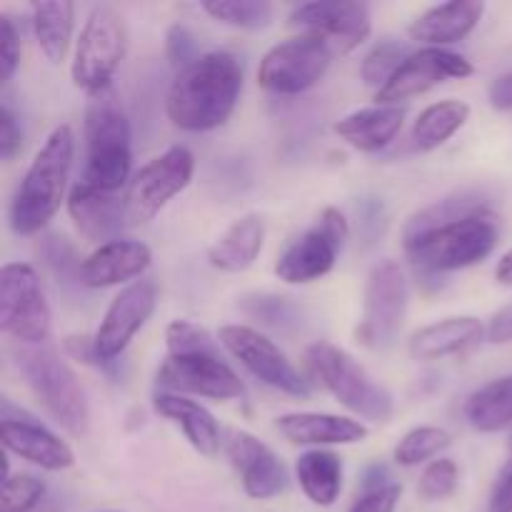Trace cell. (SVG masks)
I'll return each instance as SVG.
<instances>
[{"mask_svg": "<svg viewBox=\"0 0 512 512\" xmlns=\"http://www.w3.org/2000/svg\"><path fill=\"white\" fill-rule=\"evenodd\" d=\"M500 230L483 200L458 195L428 205L408 220L403 248L423 275H445L473 268L498 248Z\"/></svg>", "mask_w": 512, "mask_h": 512, "instance_id": "obj_1", "label": "cell"}, {"mask_svg": "<svg viewBox=\"0 0 512 512\" xmlns=\"http://www.w3.org/2000/svg\"><path fill=\"white\" fill-rule=\"evenodd\" d=\"M243 93V65L228 50L203 53L178 70L165 98V113L178 130L208 133L235 113Z\"/></svg>", "mask_w": 512, "mask_h": 512, "instance_id": "obj_2", "label": "cell"}, {"mask_svg": "<svg viewBox=\"0 0 512 512\" xmlns=\"http://www.w3.org/2000/svg\"><path fill=\"white\" fill-rule=\"evenodd\" d=\"M75 158V135L70 125L50 130L30 160L10 203V228L15 235H35L68 203V180Z\"/></svg>", "mask_w": 512, "mask_h": 512, "instance_id": "obj_3", "label": "cell"}, {"mask_svg": "<svg viewBox=\"0 0 512 512\" xmlns=\"http://www.w3.org/2000/svg\"><path fill=\"white\" fill-rule=\"evenodd\" d=\"M15 368L45 413L73 438H83L90 425L85 390L68 360L50 345H18Z\"/></svg>", "mask_w": 512, "mask_h": 512, "instance_id": "obj_4", "label": "cell"}, {"mask_svg": "<svg viewBox=\"0 0 512 512\" xmlns=\"http://www.w3.org/2000/svg\"><path fill=\"white\" fill-rule=\"evenodd\" d=\"M305 365L320 383V388L358 420L378 425L393 420V393L380 385L348 350L318 340L305 348Z\"/></svg>", "mask_w": 512, "mask_h": 512, "instance_id": "obj_5", "label": "cell"}, {"mask_svg": "<svg viewBox=\"0 0 512 512\" xmlns=\"http://www.w3.org/2000/svg\"><path fill=\"white\" fill-rule=\"evenodd\" d=\"M130 120L118 100L108 93L90 98L85 110V155L83 180L90 188L120 193L133 180V150H130Z\"/></svg>", "mask_w": 512, "mask_h": 512, "instance_id": "obj_6", "label": "cell"}, {"mask_svg": "<svg viewBox=\"0 0 512 512\" xmlns=\"http://www.w3.org/2000/svg\"><path fill=\"white\" fill-rule=\"evenodd\" d=\"M125 53H128V28L123 15L110 5H95L75 40L73 65H70L73 85L90 98L108 93Z\"/></svg>", "mask_w": 512, "mask_h": 512, "instance_id": "obj_7", "label": "cell"}, {"mask_svg": "<svg viewBox=\"0 0 512 512\" xmlns=\"http://www.w3.org/2000/svg\"><path fill=\"white\" fill-rule=\"evenodd\" d=\"M410 305V285L398 260H380L370 268L363 290V313L355 325V340L363 348L388 350L400 338Z\"/></svg>", "mask_w": 512, "mask_h": 512, "instance_id": "obj_8", "label": "cell"}, {"mask_svg": "<svg viewBox=\"0 0 512 512\" xmlns=\"http://www.w3.org/2000/svg\"><path fill=\"white\" fill-rule=\"evenodd\" d=\"M0 330L18 345H48L53 313L33 265L0 268Z\"/></svg>", "mask_w": 512, "mask_h": 512, "instance_id": "obj_9", "label": "cell"}, {"mask_svg": "<svg viewBox=\"0 0 512 512\" xmlns=\"http://www.w3.org/2000/svg\"><path fill=\"white\" fill-rule=\"evenodd\" d=\"M350 238V223L340 208H325L313 228L300 233L275 260V278L288 285H308L323 280L338 263L345 240Z\"/></svg>", "mask_w": 512, "mask_h": 512, "instance_id": "obj_10", "label": "cell"}, {"mask_svg": "<svg viewBox=\"0 0 512 512\" xmlns=\"http://www.w3.org/2000/svg\"><path fill=\"white\" fill-rule=\"evenodd\" d=\"M218 343L223 345L230 358L238 360L255 380H260L268 388L278 393L290 395V398L308 400L313 388L293 365V360L280 350V345L258 328H250L243 323L223 325L218 333Z\"/></svg>", "mask_w": 512, "mask_h": 512, "instance_id": "obj_11", "label": "cell"}, {"mask_svg": "<svg viewBox=\"0 0 512 512\" xmlns=\"http://www.w3.org/2000/svg\"><path fill=\"white\" fill-rule=\"evenodd\" d=\"M333 58V48L325 40L315 35H295L263 55L258 85L273 95H300L325 78Z\"/></svg>", "mask_w": 512, "mask_h": 512, "instance_id": "obj_12", "label": "cell"}, {"mask_svg": "<svg viewBox=\"0 0 512 512\" xmlns=\"http://www.w3.org/2000/svg\"><path fill=\"white\" fill-rule=\"evenodd\" d=\"M195 175V155L185 145H173L145 163L125 190L130 225L150 223L165 205L178 198Z\"/></svg>", "mask_w": 512, "mask_h": 512, "instance_id": "obj_13", "label": "cell"}, {"mask_svg": "<svg viewBox=\"0 0 512 512\" xmlns=\"http://www.w3.org/2000/svg\"><path fill=\"white\" fill-rule=\"evenodd\" d=\"M160 393L198 395V398L218 400H243L245 385L233 365L220 358L218 350L190 355H168L155 373Z\"/></svg>", "mask_w": 512, "mask_h": 512, "instance_id": "obj_14", "label": "cell"}, {"mask_svg": "<svg viewBox=\"0 0 512 512\" xmlns=\"http://www.w3.org/2000/svg\"><path fill=\"white\" fill-rule=\"evenodd\" d=\"M288 23L300 35H315L333 48L335 55H348L373 33L370 5L353 0H313L290 10Z\"/></svg>", "mask_w": 512, "mask_h": 512, "instance_id": "obj_15", "label": "cell"}, {"mask_svg": "<svg viewBox=\"0 0 512 512\" xmlns=\"http://www.w3.org/2000/svg\"><path fill=\"white\" fill-rule=\"evenodd\" d=\"M155 305H158V285L150 278L135 280L115 295L93 335L100 363H115L128 350L135 335L153 318Z\"/></svg>", "mask_w": 512, "mask_h": 512, "instance_id": "obj_16", "label": "cell"}, {"mask_svg": "<svg viewBox=\"0 0 512 512\" xmlns=\"http://www.w3.org/2000/svg\"><path fill=\"white\" fill-rule=\"evenodd\" d=\"M475 73L465 55L448 48H420L400 65L385 88L375 93V105H400L410 98L428 93L448 80H465Z\"/></svg>", "mask_w": 512, "mask_h": 512, "instance_id": "obj_17", "label": "cell"}, {"mask_svg": "<svg viewBox=\"0 0 512 512\" xmlns=\"http://www.w3.org/2000/svg\"><path fill=\"white\" fill-rule=\"evenodd\" d=\"M223 450L238 473L245 495L253 500H273L288 490V468L268 443L248 430H228Z\"/></svg>", "mask_w": 512, "mask_h": 512, "instance_id": "obj_18", "label": "cell"}, {"mask_svg": "<svg viewBox=\"0 0 512 512\" xmlns=\"http://www.w3.org/2000/svg\"><path fill=\"white\" fill-rule=\"evenodd\" d=\"M15 413H5L0 420V438L8 455L25 460L48 473H63L73 468L75 453L60 435L50 433L43 423L25 415L23 410L15 408Z\"/></svg>", "mask_w": 512, "mask_h": 512, "instance_id": "obj_19", "label": "cell"}, {"mask_svg": "<svg viewBox=\"0 0 512 512\" xmlns=\"http://www.w3.org/2000/svg\"><path fill=\"white\" fill-rule=\"evenodd\" d=\"M153 263V250L140 240L120 238L113 243L98 245L88 258H83L78 270V283L90 290L115 288L143 278Z\"/></svg>", "mask_w": 512, "mask_h": 512, "instance_id": "obj_20", "label": "cell"}, {"mask_svg": "<svg viewBox=\"0 0 512 512\" xmlns=\"http://www.w3.org/2000/svg\"><path fill=\"white\" fill-rule=\"evenodd\" d=\"M65 208L78 233L90 243L105 245L120 240L123 228L130 225L125 195L90 188L85 183H75L70 188Z\"/></svg>", "mask_w": 512, "mask_h": 512, "instance_id": "obj_21", "label": "cell"}, {"mask_svg": "<svg viewBox=\"0 0 512 512\" xmlns=\"http://www.w3.org/2000/svg\"><path fill=\"white\" fill-rule=\"evenodd\" d=\"M275 428L288 443L303 445V448L320 450L333 445H355L363 443L370 435L368 425L355 418L333 413H285L275 420Z\"/></svg>", "mask_w": 512, "mask_h": 512, "instance_id": "obj_22", "label": "cell"}, {"mask_svg": "<svg viewBox=\"0 0 512 512\" xmlns=\"http://www.w3.org/2000/svg\"><path fill=\"white\" fill-rule=\"evenodd\" d=\"M485 15V3L480 0H450L423 10L410 23L408 35L423 48H448L468 38Z\"/></svg>", "mask_w": 512, "mask_h": 512, "instance_id": "obj_23", "label": "cell"}, {"mask_svg": "<svg viewBox=\"0 0 512 512\" xmlns=\"http://www.w3.org/2000/svg\"><path fill=\"white\" fill-rule=\"evenodd\" d=\"M488 335V325L475 315H453L438 323H430L425 328L415 330L408 343V353L415 360H445L453 355L468 353L470 348L480 343Z\"/></svg>", "mask_w": 512, "mask_h": 512, "instance_id": "obj_24", "label": "cell"}, {"mask_svg": "<svg viewBox=\"0 0 512 512\" xmlns=\"http://www.w3.org/2000/svg\"><path fill=\"white\" fill-rule=\"evenodd\" d=\"M153 408L160 418L170 420L173 425H178L183 430L185 440L193 445L195 453H200L203 458H218V453L223 450V433H220V425L215 420V415L205 408L198 400L188 398V395L178 393H155L153 395Z\"/></svg>", "mask_w": 512, "mask_h": 512, "instance_id": "obj_25", "label": "cell"}, {"mask_svg": "<svg viewBox=\"0 0 512 512\" xmlns=\"http://www.w3.org/2000/svg\"><path fill=\"white\" fill-rule=\"evenodd\" d=\"M405 123L403 105H373L335 120L333 133L358 153H380L388 148Z\"/></svg>", "mask_w": 512, "mask_h": 512, "instance_id": "obj_26", "label": "cell"}, {"mask_svg": "<svg viewBox=\"0 0 512 512\" xmlns=\"http://www.w3.org/2000/svg\"><path fill=\"white\" fill-rule=\"evenodd\" d=\"M265 245V223L258 213L233 220L208 248V263L223 273H245L253 268Z\"/></svg>", "mask_w": 512, "mask_h": 512, "instance_id": "obj_27", "label": "cell"}, {"mask_svg": "<svg viewBox=\"0 0 512 512\" xmlns=\"http://www.w3.org/2000/svg\"><path fill=\"white\" fill-rule=\"evenodd\" d=\"M343 458L333 450H305L295 460V480L305 498L318 508H333L343 493Z\"/></svg>", "mask_w": 512, "mask_h": 512, "instance_id": "obj_28", "label": "cell"}, {"mask_svg": "<svg viewBox=\"0 0 512 512\" xmlns=\"http://www.w3.org/2000/svg\"><path fill=\"white\" fill-rule=\"evenodd\" d=\"M30 25L40 53L53 65H60L70 53L75 30V5L68 0L30 5Z\"/></svg>", "mask_w": 512, "mask_h": 512, "instance_id": "obj_29", "label": "cell"}, {"mask_svg": "<svg viewBox=\"0 0 512 512\" xmlns=\"http://www.w3.org/2000/svg\"><path fill=\"white\" fill-rule=\"evenodd\" d=\"M465 420L483 435L503 433L512 428V375L490 380L465 400Z\"/></svg>", "mask_w": 512, "mask_h": 512, "instance_id": "obj_30", "label": "cell"}, {"mask_svg": "<svg viewBox=\"0 0 512 512\" xmlns=\"http://www.w3.org/2000/svg\"><path fill=\"white\" fill-rule=\"evenodd\" d=\"M470 120V105L465 100H440L428 105L413 125V148L420 153H433L448 143L460 128Z\"/></svg>", "mask_w": 512, "mask_h": 512, "instance_id": "obj_31", "label": "cell"}, {"mask_svg": "<svg viewBox=\"0 0 512 512\" xmlns=\"http://www.w3.org/2000/svg\"><path fill=\"white\" fill-rule=\"evenodd\" d=\"M453 445V435L438 425H420L408 430L398 445L393 448V460L400 468H418V465L433 463L443 450Z\"/></svg>", "mask_w": 512, "mask_h": 512, "instance_id": "obj_32", "label": "cell"}, {"mask_svg": "<svg viewBox=\"0 0 512 512\" xmlns=\"http://www.w3.org/2000/svg\"><path fill=\"white\" fill-rule=\"evenodd\" d=\"M203 10L218 23L250 33L268 28L275 15L273 3L265 0H208L203 3Z\"/></svg>", "mask_w": 512, "mask_h": 512, "instance_id": "obj_33", "label": "cell"}, {"mask_svg": "<svg viewBox=\"0 0 512 512\" xmlns=\"http://www.w3.org/2000/svg\"><path fill=\"white\" fill-rule=\"evenodd\" d=\"M410 58L408 43H400V40L385 38L380 43H375L373 48L365 53L363 63H360V78L368 88H375L378 93L380 88L390 83L395 73L400 70V65Z\"/></svg>", "mask_w": 512, "mask_h": 512, "instance_id": "obj_34", "label": "cell"}, {"mask_svg": "<svg viewBox=\"0 0 512 512\" xmlns=\"http://www.w3.org/2000/svg\"><path fill=\"white\" fill-rule=\"evenodd\" d=\"M45 495V483L38 475L10 473L3 478L0 512H33Z\"/></svg>", "mask_w": 512, "mask_h": 512, "instance_id": "obj_35", "label": "cell"}, {"mask_svg": "<svg viewBox=\"0 0 512 512\" xmlns=\"http://www.w3.org/2000/svg\"><path fill=\"white\" fill-rule=\"evenodd\" d=\"M460 485V468L455 460L438 458L433 463L425 465L418 480V495L428 503H438V500H448L455 495Z\"/></svg>", "mask_w": 512, "mask_h": 512, "instance_id": "obj_36", "label": "cell"}, {"mask_svg": "<svg viewBox=\"0 0 512 512\" xmlns=\"http://www.w3.org/2000/svg\"><path fill=\"white\" fill-rule=\"evenodd\" d=\"M243 310L250 318L260 320L263 325H270V328L278 330H285L290 328V325L300 323L298 305L290 298H283V295H255L253 300L243 303Z\"/></svg>", "mask_w": 512, "mask_h": 512, "instance_id": "obj_37", "label": "cell"}, {"mask_svg": "<svg viewBox=\"0 0 512 512\" xmlns=\"http://www.w3.org/2000/svg\"><path fill=\"white\" fill-rule=\"evenodd\" d=\"M165 348H168V355H190L218 350V343L200 325L190 323V320H173L165 328Z\"/></svg>", "mask_w": 512, "mask_h": 512, "instance_id": "obj_38", "label": "cell"}, {"mask_svg": "<svg viewBox=\"0 0 512 512\" xmlns=\"http://www.w3.org/2000/svg\"><path fill=\"white\" fill-rule=\"evenodd\" d=\"M20 30L8 13L0 15V80L8 85L20 65Z\"/></svg>", "mask_w": 512, "mask_h": 512, "instance_id": "obj_39", "label": "cell"}, {"mask_svg": "<svg viewBox=\"0 0 512 512\" xmlns=\"http://www.w3.org/2000/svg\"><path fill=\"white\" fill-rule=\"evenodd\" d=\"M165 55H168L170 65L178 70L188 68L193 60L200 58L198 43H195V35L190 33L185 25H173L165 35Z\"/></svg>", "mask_w": 512, "mask_h": 512, "instance_id": "obj_40", "label": "cell"}, {"mask_svg": "<svg viewBox=\"0 0 512 512\" xmlns=\"http://www.w3.org/2000/svg\"><path fill=\"white\" fill-rule=\"evenodd\" d=\"M20 150H23V128L18 115L10 110L8 103H3L0 105V158L3 163H13Z\"/></svg>", "mask_w": 512, "mask_h": 512, "instance_id": "obj_41", "label": "cell"}, {"mask_svg": "<svg viewBox=\"0 0 512 512\" xmlns=\"http://www.w3.org/2000/svg\"><path fill=\"white\" fill-rule=\"evenodd\" d=\"M400 498H403V485L390 483L378 490H365L353 503L350 512H395Z\"/></svg>", "mask_w": 512, "mask_h": 512, "instance_id": "obj_42", "label": "cell"}, {"mask_svg": "<svg viewBox=\"0 0 512 512\" xmlns=\"http://www.w3.org/2000/svg\"><path fill=\"white\" fill-rule=\"evenodd\" d=\"M63 345H65V353H68L73 360H78V363L98 365V368L103 365L100 363L98 353H95L93 335H68Z\"/></svg>", "mask_w": 512, "mask_h": 512, "instance_id": "obj_43", "label": "cell"}, {"mask_svg": "<svg viewBox=\"0 0 512 512\" xmlns=\"http://www.w3.org/2000/svg\"><path fill=\"white\" fill-rule=\"evenodd\" d=\"M488 343H495V345H505V343H512V305H505L503 310H498V313L490 318L488 323Z\"/></svg>", "mask_w": 512, "mask_h": 512, "instance_id": "obj_44", "label": "cell"}, {"mask_svg": "<svg viewBox=\"0 0 512 512\" xmlns=\"http://www.w3.org/2000/svg\"><path fill=\"white\" fill-rule=\"evenodd\" d=\"M488 103L500 113L512 110V73H503L490 83L488 88Z\"/></svg>", "mask_w": 512, "mask_h": 512, "instance_id": "obj_45", "label": "cell"}, {"mask_svg": "<svg viewBox=\"0 0 512 512\" xmlns=\"http://www.w3.org/2000/svg\"><path fill=\"white\" fill-rule=\"evenodd\" d=\"M490 512H512V465L505 470L493 498H490Z\"/></svg>", "mask_w": 512, "mask_h": 512, "instance_id": "obj_46", "label": "cell"}, {"mask_svg": "<svg viewBox=\"0 0 512 512\" xmlns=\"http://www.w3.org/2000/svg\"><path fill=\"white\" fill-rule=\"evenodd\" d=\"M393 483V478H390V470L385 468V465H373V468H368V473H365L363 478V493L365 490H378V488H385V485Z\"/></svg>", "mask_w": 512, "mask_h": 512, "instance_id": "obj_47", "label": "cell"}, {"mask_svg": "<svg viewBox=\"0 0 512 512\" xmlns=\"http://www.w3.org/2000/svg\"><path fill=\"white\" fill-rule=\"evenodd\" d=\"M495 280L500 285H512V248L500 255L498 265H495Z\"/></svg>", "mask_w": 512, "mask_h": 512, "instance_id": "obj_48", "label": "cell"}, {"mask_svg": "<svg viewBox=\"0 0 512 512\" xmlns=\"http://www.w3.org/2000/svg\"><path fill=\"white\" fill-rule=\"evenodd\" d=\"M103 512H120V510H103Z\"/></svg>", "mask_w": 512, "mask_h": 512, "instance_id": "obj_49", "label": "cell"}]
</instances>
